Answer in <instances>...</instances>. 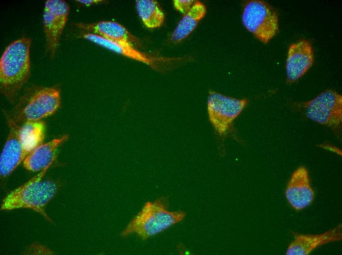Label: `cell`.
Here are the masks:
<instances>
[{"label": "cell", "mask_w": 342, "mask_h": 255, "mask_svg": "<svg viewBox=\"0 0 342 255\" xmlns=\"http://www.w3.org/2000/svg\"><path fill=\"white\" fill-rule=\"evenodd\" d=\"M44 129V124L40 121L28 122L21 126V137L29 153L42 144Z\"/></svg>", "instance_id": "cell-18"}, {"label": "cell", "mask_w": 342, "mask_h": 255, "mask_svg": "<svg viewBox=\"0 0 342 255\" xmlns=\"http://www.w3.org/2000/svg\"><path fill=\"white\" fill-rule=\"evenodd\" d=\"M73 25L86 31L102 37L119 44L140 48L142 46L141 40L130 32L120 24L108 21L92 23L78 22Z\"/></svg>", "instance_id": "cell-13"}, {"label": "cell", "mask_w": 342, "mask_h": 255, "mask_svg": "<svg viewBox=\"0 0 342 255\" xmlns=\"http://www.w3.org/2000/svg\"><path fill=\"white\" fill-rule=\"evenodd\" d=\"M195 1L192 0H174L173 3L175 8L182 14H185L192 7Z\"/></svg>", "instance_id": "cell-19"}, {"label": "cell", "mask_w": 342, "mask_h": 255, "mask_svg": "<svg viewBox=\"0 0 342 255\" xmlns=\"http://www.w3.org/2000/svg\"><path fill=\"white\" fill-rule=\"evenodd\" d=\"M285 195L288 203L295 210H302L313 202L315 193L311 186L309 174L304 166L292 174L286 185Z\"/></svg>", "instance_id": "cell-10"}, {"label": "cell", "mask_w": 342, "mask_h": 255, "mask_svg": "<svg viewBox=\"0 0 342 255\" xmlns=\"http://www.w3.org/2000/svg\"><path fill=\"white\" fill-rule=\"evenodd\" d=\"M69 6L64 0H48L45 3L43 24L46 39V52L53 59L60 37L68 20Z\"/></svg>", "instance_id": "cell-8"}, {"label": "cell", "mask_w": 342, "mask_h": 255, "mask_svg": "<svg viewBox=\"0 0 342 255\" xmlns=\"http://www.w3.org/2000/svg\"><path fill=\"white\" fill-rule=\"evenodd\" d=\"M342 225L340 223L323 233L311 234L292 231L294 240L289 244L287 255H308L315 249L327 244L342 240Z\"/></svg>", "instance_id": "cell-14"}, {"label": "cell", "mask_w": 342, "mask_h": 255, "mask_svg": "<svg viewBox=\"0 0 342 255\" xmlns=\"http://www.w3.org/2000/svg\"><path fill=\"white\" fill-rule=\"evenodd\" d=\"M5 115L9 132L0 157V173L3 177L9 175L29 153L21 137V126L10 113Z\"/></svg>", "instance_id": "cell-9"}, {"label": "cell", "mask_w": 342, "mask_h": 255, "mask_svg": "<svg viewBox=\"0 0 342 255\" xmlns=\"http://www.w3.org/2000/svg\"><path fill=\"white\" fill-rule=\"evenodd\" d=\"M308 118L337 131L342 122V96L327 89L314 99L303 102Z\"/></svg>", "instance_id": "cell-7"}, {"label": "cell", "mask_w": 342, "mask_h": 255, "mask_svg": "<svg viewBox=\"0 0 342 255\" xmlns=\"http://www.w3.org/2000/svg\"><path fill=\"white\" fill-rule=\"evenodd\" d=\"M78 37L86 39L124 56L146 64L156 70L163 69L165 63L172 61V58L160 57L142 51L135 47L123 46L87 32H80Z\"/></svg>", "instance_id": "cell-11"}, {"label": "cell", "mask_w": 342, "mask_h": 255, "mask_svg": "<svg viewBox=\"0 0 342 255\" xmlns=\"http://www.w3.org/2000/svg\"><path fill=\"white\" fill-rule=\"evenodd\" d=\"M60 104L57 87L32 86L21 97L10 115L18 123L39 121L55 113Z\"/></svg>", "instance_id": "cell-5"}, {"label": "cell", "mask_w": 342, "mask_h": 255, "mask_svg": "<svg viewBox=\"0 0 342 255\" xmlns=\"http://www.w3.org/2000/svg\"><path fill=\"white\" fill-rule=\"evenodd\" d=\"M51 165L10 192L3 200L1 209L28 208L39 213L51 221L45 211V207L56 194L58 185L53 180L42 179Z\"/></svg>", "instance_id": "cell-4"}, {"label": "cell", "mask_w": 342, "mask_h": 255, "mask_svg": "<svg viewBox=\"0 0 342 255\" xmlns=\"http://www.w3.org/2000/svg\"><path fill=\"white\" fill-rule=\"evenodd\" d=\"M314 55L313 47L307 40L290 44L285 64L286 82L291 84L300 78L313 65Z\"/></svg>", "instance_id": "cell-12"}, {"label": "cell", "mask_w": 342, "mask_h": 255, "mask_svg": "<svg viewBox=\"0 0 342 255\" xmlns=\"http://www.w3.org/2000/svg\"><path fill=\"white\" fill-rule=\"evenodd\" d=\"M176 248L180 255H191V253L183 244L179 243L176 245Z\"/></svg>", "instance_id": "cell-20"}, {"label": "cell", "mask_w": 342, "mask_h": 255, "mask_svg": "<svg viewBox=\"0 0 342 255\" xmlns=\"http://www.w3.org/2000/svg\"><path fill=\"white\" fill-rule=\"evenodd\" d=\"M242 20L247 29L264 44L268 43L279 30L276 10L263 1L248 2L243 9Z\"/></svg>", "instance_id": "cell-6"}, {"label": "cell", "mask_w": 342, "mask_h": 255, "mask_svg": "<svg viewBox=\"0 0 342 255\" xmlns=\"http://www.w3.org/2000/svg\"><path fill=\"white\" fill-rule=\"evenodd\" d=\"M68 137V135H63L39 145L27 156L23 161L24 167L28 171L37 172L51 165L56 158L57 149Z\"/></svg>", "instance_id": "cell-15"}, {"label": "cell", "mask_w": 342, "mask_h": 255, "mask_svg": "<svg viewBox=\"0 0 342 255\" xmlns=\"http://www.w3.org/2000/svg\"><path fill=\"white\" fill-rule=\"evenodd\" d=\"M136 7L141 19L147 28H158L164 24L165 14L156 1L137 0Z\"/></svg>", "instance_id": "cell-17"}, {"label": "cell", "mask_w": 342, "mask_h": 255, "mask_svg": "<svg viewBox=\"0 0 342 255\" xmlns=\"http://www.w3.org/2000/svg\"><path fill=\"white\" fill-rule=\"evenodd\" d=\"M247 104L246 99H236L212 90L209 91L207 112L220 156H224L226 154L225 141L228 138H232L239 141L234 122Z\"/></svg>", "instance_id": "cell-2"}, {"label": "cell", "mask_w": 342, "mask_h": 255, "mask_svg": "<svg viewBox=\"0 0 342 255\" xmlns=\"http://www.w3.org/2000/svg\"><path fill=\"white\" fill-rule=\"evenodd\" d=\"M168 206L169 200L166 197L146 202L141 211L121 232V236L125 237L136 233L141 239L146 240L185 218V212L169 211Z\"/></svg>", "instance_id": "cell-3"}, {"label": "cell", "mask_w": 342, "mask_h": 255, "mask_svg": "<svg viewBox=\"0 0 342 255\" xmlns=\"http://www.w3.org/2000/svg\"><path fill=\"white\" fill-rule=\"evenodd\" d=\"M206 11V7L202 3L195 1L191 9L184 14L177 24L171 35V41L177 43L185 39L205 16Z\"/></svg>", "instance_id": "cell-16"}, {"label": "cell", "mask_w": 342, "mask_h": 255, "mask_svg": "<svg viewBox=\"0 0 342 255\" xmlns=\"http://www.w3.org/2000/svg\"><path fill=\"white\" fill-rule=\"evenodd\" d=\"M30 38L23 37L12 42L0 59V90L11 103L14 102L30 76Z\"/></svg>", "instance_id": "cell-1"}, {"label": "cell", "mask_w": 342, "mask_h": 255, "mask_svg": "<svg viewBox=\"0 0 342 255\" xmlns=\"http://www.w3.org/2000/svg\"><path fill=\"white\" fill-rule=\"evenodd\" d=\"M77 1H78L86 6H89L93 4L102 3L105 1L102 0H77Z\"/></svg>", "instance_id": "cell-21"}]
</instances>
